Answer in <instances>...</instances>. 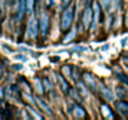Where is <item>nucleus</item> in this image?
<instances>
[{"label": "nucleus", "instance_id": "nucleus-1", "mask_svg": "<svg viewBox=\"0 0 128 120\" xmlns=\"http://www.w3.org/2000/svg\"><path fill=\"white\" fill-rule=\"evenodd\" d=\"M73 19H74V8L69 5L63 10V14L60 18V30L64 33L68 31L72 28Z\"/></svg>", "mask_w": 128, "mask_h": 120}, {"label": "nucleus", "instance_id": "nucleus-2", "mask_svg": "<svg viewBox=\"0 0 128 120\" xmlns=\"http://www.w3.org/2000/svg\"><path fill=\"white\" fill-rule=\"evenodd\" d=\"M39 23V34L40 36H45L49 31V26H50V16L46 13H43L38 20Z\"/></svg>", "mask_w": 128, "mask_h": 120}, {"label": "nucleus", "instance_id": "nucleus-3", "mask_svg": "<svg viewBox=\"0 0 128 120\" xmlns=\"http://www.w3.org/2000/svg\"><path fill=\"white\" fill-rule=\"evenodd\" d=\"M39 34V23L35 18H30L26 25V38L35 39Z\"/></svg>", "mask_w": 128, "mask_h": 120}, {"label": "nucleus", "instance_id": "nucleus-4", "mask_svg": "<svg viewBox=\"0 0 128 120\" xmlns=\"http://www.w3.org/2000/svg\"><path fill=\"white\" fill-rule=\"evenodd\" d=\"M97 88H98V90H99L100 96H102L106 101H114V94H113V91H112L103 81H99V83L97 84Z\"/></svg>", "mask_w": 128, "mask_h": 120}, {"label": "nucleus", "instance_id": "nucleus-5", "mask_svg": "<svg viewBox=\"0 0 128 120\" xmlns=\"http://www.w3.org/2000/svg\"><path fill=\"white\" fill-rule=\"evenodd\" d=\"M82 76H83V80H84L86 86H87L88 89H90L93 93H96V91H97V81L94 80V76H93L90 73H88V71H84V73L82 74Z\"/></svg>", "mask_w": 128, "mask_h": 120}, {"label": "nucleus", "instance_id": "nucleus-6", "mask_svg": "<svg viewBox=\"0 0 128 120\" xmlns=\"http://www.w3.org/2000/svg\"><path fill=\"white\" fill-rule=\"evenodd\" d=\"M92 20H93V9L90 6H87L83 11V15H82V24L86 29L90 28V24H92Z\"/></svg>", "mask_w": 128, "mask_h": 120}, {"label": "nucleus", "instance_id": "nucleus-7", "mask_svg": "<svg viewBox=\"0 0 128 120\" xmlns=\"http://www.w3.org/2000/svg\"><path fill=\"white\" fill-rule=\"evenodd\" d=\"M114 108L118 111V114L123 118H128V103L124 100H117L114 101Z\"/></svg>", "mask_w": 128, "mask_h": 120}, {"label": "nucleus", "instance_id": "nucleus-8", "mask_svg": "<svg viewBox=\"0 0 128 120\" xmlns=\"http://www.w3.org/2000/svg\"><path fill=\"white\" fill-rule=\"evenodd\" d=\"M92 9H93V20L90 24V29H94L100 21V5L98 4V1L93 3Z\"/></svg>", "mask_w": 128, "mask_h": 120}, {"label": "nucleus", "instance_id": "nucleus-9", "mask_svg": "<svg viewBox=\"0 0 128 120\" xmlns=\"http://www.w3.org/2000/svg\"><path fill=\"white\" fill-rule=\"evenodd\" d=\"M100 110H102V114H103L104 118H108V119H114V118H116V115L113 114L112 109H110L107 104H102V105H100Z\"/></svg>", "mask_w": 128, "mask_h": 120}, {"label": "nucleus", "instance_id": "nucleus-10", "mask_svg": "<svg viewBox=\"0 0 128 120\" xmlns=\"http://www.w3.org/2000/svg\"><path fill=\"white\" fill-rule=\"evenodd\" d=\"M36 104H38V106L40 108V110H43L44 113H46V114L52 115V110H50V108H49V106H48V104H46L44 100H42L39 96L36 98Z\"/></svg>", "mask_w": 128, "mask_h": 120}, {"label": "nucleus", "instance_id": "nucleus-11", "mask_svg": "<svg viewBox=\"0 0 128 120\" xmlns=\"http://www.w3.org/2000/svg\"><path fill=\"white\" fill-rule=\"evenodd\" d=\"M73 114H74L76 118H86L87 116V113H86L84 108L80 106V105H76L73 108Z\"/></svg>", "mask_w": 128, "mask_h": 120}, {"label": "nucleus", "instance_id": "nucleus-12", "mask_svg": "<svg viewBox=\"0 0 128 120\" xmlns=\"http://www.w3.org/2000/svg\"><path fill=\"white\" fill-rule=\"evenodd\" d=\"M58 81H59V84H60V86H62V91L64 93V94H68V91H69V85H68V83L66 81V79H64L62 75H59L58 76Z\"/></svg>", "mask_w": 128, "mask_h": 120}, {"label": "nucleus", "instance_id": "nucleus-13", "mask_svg": "<svg viewBox=\"0 0 128 120\" xmlns=\"http://www.w3.org/2000/svg\"><path fill=\"white\" fill-rule=\"evenodd\" d=\"M117 96L119 99H124L126 96H128V89H126L124 86H118L117 88Z\"/></svg>", "mask_w": 128, "mask_h": 120}, {"label": "nucleus", "instance_id": "nucleus-14", "mask_svg": "<svg viewBox=\"0 0 128 120\" xmlns=\"http://www.w3.org/2000/svg\"><path fill=\"white\" fill-rule=\"evenodd\" d=\"M98 4L104 11H109L110 9V0H98Z\"/></svg>", "mask_w": 128, "mask_h": 120}, {"label": "nucleus", "instance_id": "nucleus-15", "mask_svg": "<svg viewBox=\"0 0 128 120\" xmlns=\"http://www.w3.org/2000/svg\"><path fill=\"white\" fill-rule=\"evenodd\" d=\"M122 5V0H110V9L109 11H116Z\"/></svg>", "mask_w": 128, "mask_h": 120}, {"label": "nucleus", "instance_id": "nucleus-16", "mask_svg": "<svg viewBox=\"0 0 128 120\" xmlns=\"http://www.w3.org/2000/svg\"><path fill=\"white\" fill-rule=\"evenodd\" d=\"M62 73L66 75L67 79H73V76H72V70H70V66H69V65H64V66L62 68Z\"/></svg>", "mask_w": 128, "mask_h": 120}, {"label": "nucleus", "instance_id": "nucleus-17", "mask_svg": "<svg viewBox=\"0 0 128 120\" xmlns=\"http://www.w3.org/2000/svg\"><path fill=\"white\" fill-rule=\"evenodd\" d=\"M34 83H35V89H36V91H38V93H40V94H44V88H43V83H42V81H40V80H39L38 78L35 79V81H34Z\"/></svg>", "mask_w": 128, "mask_h": 120}, {"label": "nucleus", "instance_id": "nucleus-18", "mask_svg": "<svg viewBox=\"0 0 128 120\" xmlns=\"http://www.w3.org/2000/svg\"><path fill=\"white\" fill-rule=\"evenodd\" d=\"M25 4H26V11L32 13L34 10V5H35V0H25Z\"/></svg>", "mask_w": 128, "mask_h": 120}, {"label": "nucleus", "instance_id": "nucleus-19", "mask_svg": "<svg viewBox=\"0 0 128 120\" xmlns=\"http://www.w3.org/2000/svg\"><path fill=\"white\" fill-rule=\"evenodd\" d=\"M77 86H78V89H79V90H78V93H79V94H82V95H84V96L88 94L87 88L84 86V84H83V83H77Z\"/></svg>", "mask_w": 128, "mask_h": 120}, {"label": "nucleus", "instance_id": "nucleus-20", "mask_svg": "<svg viewBox=\"0 0 128 120\" xmlns=\"http://www.w3.org/2000/svg\"><path fill=\"white\" fill-rule=\"evenodd\" d=\"M76 36V30L73 29L72 30V33H69L66 38H64V43H68V41H70V40H73V38Z\"/></svg>", "mask_w": 128, "mask_h": 120}, {"label": "nucleus", "instance_id": "nucleus-21", "mask_svg": "<svg viewBox=\"0 0 128 120\" xmlns=\"http://www.w3.org/2000/svg\"><path fill=\"white\" fill-rule=\"evenodd\" d=\"M43 84L45 85V90H50L52 89V84L49 83L48 79H43Z\"/></svg>", "mask_w": 128, "mask_h": 120}, {"label": "nucleus", "instance_id": "nucleus-22", "mask_svg": "<svg viewBox=\"0 0 128 120\" xmlns=\"http://www.w3.org/2000/svg\"><path fill=\"white\" fill-rule=\"evenodd\" d=\"M70 3H72V0H63V1H62V8L66 9L67 6L70 5Z\"/></svg>", "mask_w": 128, "mask_h": 120}, {"label": "nucleus", "instance_id": "nucleus-23", "mask_svg": "<svg viewBox=\"0 0 128 120\" xmlns=\"http://www.w3.org/2000/svg\"><path fill=\"white\" fill-rule=\"evenodd\" d=\"M124 26H126V29H128V8H127L126 14H124Z\"/></svg>", "mask_w": 128, "mask_h": 120}, {"label": "nucleus", "instance_id": "nucleus-24", "mask_svg": "<svg viewBox=\"0 0 128 120\" xmlns=\"http://www.w3.org/2000/svg\"><path fill=\"white\" fill-rule=\"evenodd\" d=\"M6 1H8V4H9L10 6H14V5L19 1V0H6Z\"/></svg>", "mask_w": 128, "mask_h": 120}, {"label": "nucleus", "instance_id": "nucleus-25", "mask_svg": "<svg viewBox=\"0 0 128 120\" xmlns=\"http://www.w3.org/2000/svg\"><path fill=\"white\" fill-rule=\"evenodd\" d=\"M22 68H23L22 65H13V69H15L16 71H18V70H22Z\"/></svg>", "mask_w": 128, "mask_h": 120}, {"label": "nucleus", "instance_id": "nucleus-26", "mask_svg": "<svg viewBox=\"0 0 128 120\" xmlns=\"http://www.w3.org/2000/svg\"><path fill=\"white\" fill-rule=\"evenodd\" d=\"M122 60H123V63H126V64L128 65V56H123Z\"/></svg>", "mask_w": 128, "mask_h": 120}, {"label": "nucleus", "instance_id": "nucleus-27", "mask_svg": "<svg viewBox=\"0 0 128 120\" xmlns=\"http://www.w3.org/2000/svg\"><path fill=\"white\" fill-rule=\"evenodd\" d=\"M54 3H55V0H48V4H49V6H53V5H54Z\"/></svg>", "mask_w": 128, "mask_h": 120}, {"label": "nucleus", "instance_id": "nucleus-28", "mask_svg": "<svg viewBox=\"0 0 128 120\" xmlns=\"http://www.w3.org/2000/svg\"><path fill=\"white\" fill-rule=\"evenodd\" d=\"M3 74V69H2V66H0V75Z\"/></svg>", "mask_w": 128, "mask_h": 120}, {"label": "nucleus", "instance_id": "nucleus-29", "mask_svg": "<svg viewBox=\"0 0 128 120\" xmlns=\"http://www.w3.org/2000/svg\"><path fill=\"white\" fill-rule=\"evenodd\" d=\"M126 70H127V75H128V66H127V69H126Z\"/></svg>", "mask_w": 128, "mask_h": 120}]
</instances>
